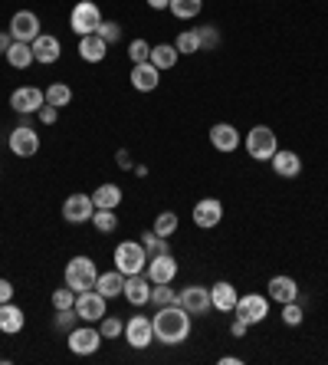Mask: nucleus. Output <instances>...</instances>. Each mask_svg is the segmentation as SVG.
Returning a JSON list of instances; mask_svg holds the SVG:
<instances>
[{
	"label": "nucleus",
	"mask_w": 328,
	"mask_h": 365,
	"mask_svg": "<svg viewBox=\"0 0 328 365\" xmlns=\"http://www.w3.org/2000/svg\"><path fill=\"white\" fill-rule=\"evenodd\" d=\"M102 346V332L92 323H83L69 332V352L73 356H95Z\"/></svg>",
	"instance_id": "nucleus-8"
},
{
	"label": "nucleus",
	"mask_w": 328,
	"mask_h": 365,
	"mask_svg": "<svg viewBox=\"0 0 328 365\" xmlns=\"http://www.w3.org/2000/svg\"><path fill=\"white\" fill-rule=\"evenodd\" d=\"M236 299H240V293H236V287L230 280H217L211 287V303H213V309H220V313H233Z\"/></svg>",
	"instance_id": "nucleus-22"
},
{
	"label": "nucleus",
	"mask_w": 328,
	"mask_h": 365,
	"mask_svg": "<svg viewBox=\"0 0 328 365\" xmlns=\"http://www.w3.org/2000/svg\"><path fill=\"white\" fill-rule=\"evenodd\" d=\"M95 34H99L102 40H105V43H109V46H112V43H118V36H122V26H118L115 20H102V24H99V30H95Z\"/></svg>",
	"instance_id": "nucleus-42"
},
{
	"label": "nucleus",
	"mask_w": 328,
	"mask_h": 365,
	"mask_svg": "<svg viewBox=\"0 0 328 365\" xmlns=\"http://www.w3.org/2000/svg\"><path fill=\"white\" fill-rule=\"evenodd\" d=\"M246 329H250V326H246L243 319H233V326H230V332H233V336H246Z\"/></svg>",
	"instance_id": "nucleus-48"
},
{
	"label": "nucleus",
	"mask_w": 328,
	"mask_h": 365,
	"mask_svg": "<svg viewBox=\"0 0 328 365\" xmlns=\"http://www.w3.org/2000/svg\"><path fill=\"white\" fill-rule=\"evenodd\" d=\"M177 306H184L191 316H207L213 309L211 289L201 287V283H187L184 289H177Z\"/></svg>",
	"instance_id": "nucleus-7"
},
{
	"label": "nucleus",
	"mask_w": 328,
	"mask_h": 365,
	"mask_svg": "<svg viewBox=\"0 0 328 365\" xmlns=\"http://www.w3.org/2000/svg\"><path fill=\"white\" fill-rule=\"evenodd\" d=\"M95 289H99V293H102L105 299L122 297V289H125V273H122V270L99 273V280H95Z\"/></svg>",
	"instance_id": "nucleus-25"
},
{
	"label": "nucleus",
	"mask_w": 328,
	"mask_h": 365,
	"mask_svg": "<svg viewBox=\"0 0 328 365\" xmlns=\"http://www.w3.org/2000/svg\"><path fill=\"white\" fill-rule=\"evenodd\" d=\"M43 93H46V102L56 106V109H66L69 102H73V89H69L66 83H53V86H46Z\"/></svg>",
	"instance_id": "nucleus-31"
},
{
	"label": "nucleus",
	"mask_w": 328,
	"mask_h": 365,
	"mask_svg": "<svg viewBox=\"0 0 328 365\" xmlns=\"http://www.w3.org/2000/svg\"><path fill=\"white\" fill-rule=\"evenodd\" d=\"M73 306H76V289L69 287L53 289V309H73Z\"/></svg>",
	"instance_id": "nucleus-41"
},
{
	"label": "nucleus",
	"mask_w": 328,
	"mask_h": 365,
	"mask_svg": "<svg viewBox=\"0 0 328 365\" xmlns=\"http://www.w3.org/2000/svg\"><path fill=\"white\" fill-rule=\"evenodd\" d=\"M138 240H142V247L148 250V260H152V257H158V254H171V250H168V237H161V234H154V230H144Z\"/></svg>",
	"instance_id": "nucleus-32"
},
{
	"label": "nucleus",
	"mask_w": 328,
	"mask_h": 365,
	"mask_svg": "<svg viewBox=\"0 0 328 365\" xmlns=\"http://www.w3.org/2000/svg\"><path fill=\"white\" fill-rule=\"evenodd\" d=\"M148 60H152L154 66L164 73V69H174V66H177L181 53H177L174 43H158V46H152V56H148Z\"/></svg>",
	"instance_id": "nucleus-27"
},
{
	"label": "nucleus",
	"mask_w": 328,
	"mask_h": 365,
	"mask_svg": "<svg viewBox=\"0 0 328 365\" xmlns=\"http://www.w3.org/2000/svg\"><path fill=\"white\" fill-rule=\"evenodd\" d=\"M148 7H152V10H168L171 0H148Z\"/></svg>",
	"instance_id": "nucleus-49"
},
{
	"label": "nucleus",
	"mask_w": 328,
	"mask_h": 365,
	"mask_svg": "<svg viewBox=\"0 0 328 365\" xmlns=\"http://www.w3.org/2000/svg\"><path fill=\"white\" fill-rule=\"evenodd\" d=\"M211 145L217 148V152H236L240 148V132H236V125H230V122H217V125L211 128Z\"/></svg>",
	"instance_id": "nucleus-20"
},
{
	"label": "nucleus",
	"mask_w": 328,
	"mask_h": 365,
	"mask_svg": "<svg viewBox=\"0 0 328 365\" xmlns=\"http://www.w3.org/2000/svg\"><path fill=\"white\" fill-rule=\"evenodd\" d=\"M148 56H152V43L148 40L138 36V40L128 43V60H132V66H135V63H148Z\"/></svg>",
	"instance_id": "nucleus-38"
},
{
	"label": "nucleus",
	"mask_w": 328,
	"mask_h": 365,
	"mask_svg": "<svg viewBox=\"0 0 328 365\" xmlns=\"http://www.w3.org/2000/svg\"><path fill=\"white\" fill-rule=\"evenodd\" d=\"M174 46H177V53H181V56H194V53H201V40H197V30H184V34H177Z\"/></svg>",
	"instance_id": "nucleus-35"
},
{
	"label": "nucleus",
	"mask_w": 328,
	"mask_h": 365,
	"mask_svg": "<svg viewBox=\"0 0 328 365\" xmlns=\"http://www.w3.org/2000/svg\"><path fill=\"white\" fill-rule=\"evenodd\" d=\"M99 332H102V339H115V336H125V323L118 319V316H102L99 319Z\"/></svg>",
	"instance_id": "nucleus-37"
},
{
	"label": "nucleus",
	"mask_w": 328,
	"mask_h": 365,
	"mask_svg": "<svg viewBox=\"0 0 328 365\" xmlns=\"http://www.w3.org/2000/svg\"><path fill=\"white\" fill-rule=\"evenodd\" d=\"M92 227L99 230V234H115V230H118V214L115 211H99V207H95Z\"/></svg>",
	"instance_id": "nucleus-34"
},
{
	"label": "nucleus",
	"mask_w": 328,
	"mask_h": 365,
	"mask_svg": "<svg viewBox=\"0 0 328 365\" xmlns=\"http://www.w3.org/2000/svg\"><path fill=\"white\" fill-rule=\"evenodd\" d=\"M128 79H132V89H138V93H154V89H158V83H161V69L154 66L152 60H148V63H135Z\"/></svg>",
	"instance_id": "nucleus-17"
},
{
	"label": "nucleus",
	"mask_w": 328,
	"mask_h": 365,
	"mask_svg": "<svg viewBox=\"0 0 328 365\" xmlns=\"http://www.w3.org/2000/svg\"><path fill=\"white\" fill-rule=\"evenodd\" d=\"M92 201L99 211H115L118 204H122V187L118 185H99L92 191Z\"/></svg>",
	"instance_id": "nucleus-28"
},
{
	"label": "nucleus",
	"mask_w": 328,
	"mask_h": 365,
	"mask_svg": "<svg viewBox=\"0 0 328 365\" xmlns=\"http://www.w3.org/2000/svg\"><path fill=\"white\" fill-rule=\"evenodd\" d=\"M266 289H270L273 303H292V299H299V283L292 277H273Z\"/></svg>",
	"instance_id": "nucleus-24"
},
{
	"label": "nucleus",
	"mask_w": 328,
	"mask_h": 365,
	"mask_svg": "<svg viewBox=\"0 0 328 365\" xmlns=\"http://www.w3.org/2000/svg\"><path fill=\"white\" fill-rule=\"evenodd\" d=\"M171 14H174L177 20H194V17H201V10H203V0H171Z\"/></svg>",
	"instance_id": "nucleus-30"
},
{
	"label": "nucleus",
	"mask_w": 328,
	"mask_h": 365,
	"mask_svg": "<svg viewBox=\"0 0 328 365\" xmlns=\"http://www.w3.org/2000/svg\"><path fill=\"white\" fill-rule=\"evenodd\" d=\"M152 326H154V339L161 346H181V342L191 339V313L177 303L161 306L152 316Z\"/></svg>",
	"instance_id": "nucleus-1"
},
{
	"label": "nucleus",
	"mask_w": 328,
	"mask_h": 365,
	"mask_svg": "<svg viewBox=\"0 0 328 365\" xmlns=\"http://www.w3.org/2000/svg\"><path fill=\"white\" fill-rule=\"evenodd\" d=\"M115 162H118V168H128V171H132V158H128L125 148H118V158H115Z\"/></svg>",
	"instance_id": "nucleus-46"
},
{
	"label": "nucleus",
	"mask_w": 328,
	"mask_h": 365,
	"mask_svg": "<svg viewBox=\"0 0 328 365\" xmlns=\"http://www.w3.org/2000/svg\"><path fill=\"white\" fill-rule=\"evenodd\" d=\"M23 323H26V316H23V309H20V306H14V303L0 306V332L17 336V332L23 329Z\"/></svg>",
	"instance_id": "nucleus-26"
},
{
	"label": "nucleus",
	"mask_w": 328,
	"mask_h": 365,
	"mask_svg": "<svg viewBox=\"0 0 328 365\" xmlns=\"http://www.w3.org/2000/svg\"><path fill=\"white\" fill-rule=\"evenodd\" d=\"M109 53V43L102 40L99 34H89V36H79V56L85 63H102Z\"/></svg>",
	"instance_id": "nucleus-23"
},
{
	"label": "nucleus",
	"mask_w": 328,
	"mask_h": 365,
	"mask_svg": "<svg viewBox=\"0 0 328 365\" xmlns=\"http://www.w3.org/2000/svg\"><path fill=\"white\" fill-rule=\"evenodd\" d=\"M132 171H135L138 178H148V165H132Z\"/></svg>",
	"instance_id": "nucleus-50"
},
{
	"label": "nucleus",
	"mask_w": 328,
	"mask_h": 365,
	"mask_svg": "<svg viewBox=\"0 0 328 365\" xmlns=\"http://www.w3.org/2000/svg\"><path fill=\"white\" fill-rule=\"evenodd\" d=\"M276 152H279V138L270 125H253L246 132V155L253 162H270Z\"/></svg>",
	"instance_id": "nucleus-4"
},
{
	"label": "nucleus",
	"mask_w": 328,
	"mask_h": 365,
	"mask_svg": "<svg viewBox=\"0 0 328 365\" xmlns=\"http://www.w3.org/2000/svg\"><path fill=\"white\" fill-rule=\"evenodd\" d=\"M92 214H95L92 195H69L66 201H63V217H66L69 224H85V221H92Z\"/></svg>",
	"instance_id": "nucleus-13"
},
{
	"label": "nucleus",
	"mask_w": 328,
	"mask_h": 365,
	"mask_svg": "<svg viewBox=\"0 0 328 365\" xmlns=\"http://www.w3.org/2000/svg\"><path fill=\"white\" fill-rule=\"evenodd\" d=\"M148 280L152 283H171L177 277V260L171 254H158V257H152L148 260Z\"/></svg>",
	"instance_id": "nucleus-19"
},
{
	"label": "nucleus",
	"mask_w": 328,
	"mask_h": 365,
	"mask_svg": "<svg viewBox=\"0 0 328 365\" xmlns=\"http://www.w3.org/2000/svg\"><path fill=\"white\" fill-rule=\"evenodd\" d=\"M236 319H243L246 326H260L266 316H270V299L263 297V293H246V297L236 299L233 306Z\"/></svg>",
	"instance_id": "nucleus-6"
},
{
	"label": "nucleus",
	"mask_w": 328,
	"mask_h": 365,
	"mask_svg": "<svg viewBox=\"0 0 328 365\" xmlns=\"http://www.w3.org/2000/svg\"><path fill=\"white\" fill-rule=\"evenodd\" d=\"M40 106H46V93L36 86H20L10 93V109L17 115H33V112H40Z\"/></svg>",
	"instance_id": "nucleus-9"
},
{
	"label": "nucleus",
	"mask_w": 328,
	"mask_h": 365,
	"mask_svg": "<svg viewBox=\"0 0 328 365\" xmlns=\"http://www.w3.org/2000/svg\"><path fill=\"white\" fill-rule=\"evenodd\" d=\"M197 40H201V50H217L220 46V30L213 24L197 26Z\"/></svg>",
	"instance_id": "nucleus-39"
},
{
	"label": "nucleus",
	"mask_w": 328,
	"mask_h": 365,
	"mask_svg": "<svg viewBox=\"0 0 328 365\" xmlns=\"http://www.w3.org/2000/svg\"><path fill=\"white\" fill-rule=\"evenodd\" d=\"M59 56H63V43H59V36L40 34V36L33 40V60H36V63L50 66V63H56Z\"/></svg>",
	"instance_id": "nucleus-18"
},
{
	"label": "nucleus",
	"mask_w": 328,
	"mask_h": 365,
	"mask_svg": "<svg viewBox=\"0 0 328 365\" xmlns=\"http://www.w3.org/2000/svg\"><path fill=\"white\" fill-rule=\"evenodd\" d=\"M181 227V217H177L174 211H161L158 217H154V234H161V237H171V234H174V230Z\"/></svg>",
	"instance_id": "nucleus-33"
},
{
	"label": "nucleus",
	"mask_w": 328,
	"mask_h": 365,
	"mask_svg": "<svg viewBox=\"0 0 328 365\" xmlns=\"http://www.w3.org/2000/svg\"><path fill=\"white\" fill-rule=\"evenodd\" d=\"M7 148L17 155V158H33V155L40 152V135H36L30 125H17L7 138Z\"/></svg>",
	"instance_id": "nucleus-12"
},
{
	"label": "nucleus",
	"mask_w": 328,
	"mask_h": 365,
	"mask_svg": "<svg viewBox=\"0 0 328 365\" xmlns=\"http://www.w3.org/2000/svg\"><path fill=\"white\" fill-rule=\"evenodd\" d=\"M122 297L135 306V309L138 306H144V303H152V280H148L144 273H132V277H125V289H122Z\"/></svg>",
	"instance_id": "nucleus-16"
},
{
	"label": "nucleus",
	"mask_w": 328,
	"mask_h": 365,
	"mask_svg": "<svg viewBox=\"0 0 328 365\" xmlns=\"http://www.w3.org/2000/svg\"><path fill=\"white\" fill-rule=\"evenodd\" d=\"M115 270H122L125 277H132V273H144L148 270V250L142 247V240H122V244L115 247Z\"/></svg>",
	"instance_id": "nucleus-3"
},
{
	"label": "nucleus",
	"mask_w": 328,
	"mask_h": 365,
	"mask_svg": "<svg viewBox=\"0 0 328 365\" xmlns=\"http://www.w3.org/2000/svg\"><path fill=\"white\" fill-rule=\"evenodd\" d=\"M102 24V10L95 0H79L76 7H73V14H69V30L76 36H89L95 34Z\"/></svg>",
	"instance_id": "nucleus-5"
},
{
	"label": "nucleus",
	"mask_w": 328,
	"mask_h": 365,
	"mask_svg": "<svg viewBox=\"0 0 328 365\" xmlns=\"http://www.w3.org/2000/svg\"><path fill=\"white\" fill-rule=\"evenodd\" d=\"M10 299H14V283H10V280H4V277H0V306H4V303H10Z\"/></svg>",
	"instance_id": "nucleus-45"
},
{
	"label": "nucleus",
	"mask_w": 328,
	"mask_h": 365,
	"mask_svg": "<svg viewBox=\"0 0 328 365\" xmlns=\"http://www.w3.org/2000/svg\"><path fill=\"white\" fill-rule=\"evenodd\" d=\"M191 217H194V224H197L201 230H211V227H217V224L223 221V204H220L217 197H203V201L194 204Z\"/></svg>",
	"instance_id": "nucleus-15"
},
{
	"label": "nucleus",
	"mask_w": 328,
	"mask_h": 365,
	"mask_svg": "<svg viewBox=\"0 0 328 365\" xmlns=\"http://www.w3.org/2000/svg\"><path fill=\"white\" fill-rule=\"evenodd\" d=\"M240 362H243V359H236V356H223V359H220V365H240Z\"/></svg>",
	"instance_id": "nucleus-51"
},
{
	"label": "nucleus",
	"mask_w": 328,
	"mask_h": 365,
	"mask_svg": "<svg viewBox=\"0 0 328 365\" xmlns=\"http://www.w3.org/2000/svg\"><path fill=\"white\" fill-rule=\"evenodd\" d=\"M125 342L132 349H148L154 342V326L148 316H132L125 323Z\"/></svg>",
	"instance_id": "nucleus-14"
},
{
	"label": "nucleus",
	"mask_w": 328,
	"mask_h": 365,
	"mask_svg": "<svg viewBox=\"0 0 328 365\" xmlns=\"http://www.w3.org/2000/svg\"><path fill=\"white\" fill-rule=\"evenodd\" d=\"M152 303L158 306V309L177 303V289H171V283H152Z\"/></svg>",
	"instance_id": "nucleus-36"
},
{
	"label": "nucleus",
	"mask_w": 328,
	"mask_h": 365,
	"mask_svg": "<svg viewBox=\"0 0 328 365\" xmlns=\"http://www.w3.org/2000/svg\"><path fill=\"white\" fill-rule=\"evenodd\" d=\"M63 280H66L69 289H76V293H85V289H92L95 280H99V270H95V260L92 257H73L66 264V273H63Z\"/></svg>",
	"instance_id": "nucleus-2"
},
{
	"label": "nucleus",
	"mask_w": 328,
	"mask_h": 365,
	"mask_svg": "<svg viewBox=\"0 0 328 365\" xmlns=\"http://www.w3.org/2000/svg\"><path fill=\"white\" fill-rule=\"evenodd\" d=\"M10 36H14V40H20V43H33L36 36L43 34L40 30V17H36L33 10H17V14H14V17H10Z\"/></svg>",
	"instance_id": "nucleus-11"
},
{
	"label": "nucleus",
	"mask_w": 328,
	"mask_h": 365,
	"mask_svg": "<svg viewBox=\"0 0 328 365\" xmlns=\"http://www.w3.org/2000/svg\"><path fill=\"white\" fill-rule=\"evenodd\" d=\"M7 63L14 69H26V66H33V43H20L14 40L10 43V50H7Z\"/></svg>",
	"instance_id": "nucleus-29"
},
{
	"label": "nucleus",
	"mask_w": 328,
	"mask_h": 365,
	"mask_svg": "<svg viewBox=\"0 0 328 365\" xmlns=\"http://www.w3.org/2000/svg\"><path fill=\"white\" fill-rule=\"evenodd\" d=\"M302 319H305L302 306L295 303V299H292V303H282V323H286V326H299Z\"/></svg>",
	"instance_id": "nucleus-43"
},
{
	"label": "nucleus",
	"mask_w": 328,
	"mask_h": 365,
	"mask_svg": "<svg viewBox=\"0 0 328 365\" xmlns=\"http://www.w3.org/2000/svg\"><path fill=\"white\" fill-rule=\"evenodd\" d=\"M79 323H83V319H79L76 309H56V329L59 332H73Z\"/></svg>",
	"instance_id": "nucleus-40"
},
{
	"label": "nucleus",
	"mask_w": 328,
	"mask_h": 365,
	"mask_svg": "<svg viewBox=\"0 0 328 365\" xmlns=\"http://www.w3.org/2000/svg\"><path fill=\"white\" fill-rule=\"evenodd\" d=\"M270 165L279 178H299V175H302V158L295 152H286V148H279V152L270 158Z\"/></svg>",
	"instance_id": "nucleus-21"
},
{
	"label": "nucleus",
	"mask_w": 328,
	"mask_h": 365,
	"mask_svg": "<svg viewBox=\"0 0 328 365\" xmlns=\"http://www.w3.org/2000/svg\"><path fill=\"white\" fill-rule=\"evenodd\" d=\"M105 303H109V299L92 287V289H85V293H76V306H73V309L79 313L83 323H99L102 316H105Z\"/></svg>",
	"instance_id": "nucleus-10"
},
{
	"label": "nucleus",
	"mask_w": 328,
	"mask_h": 365,
	"mask_svg": "<svg viewBox=\"0 0 328 365\" xmlns=\"http://www.w3.org/2000/svg\"><path fill=\"white\" fill-rule=\"evenodd\" d=\"M10 43H14V36H10V30H7V34H0V56H7Z\"/></svg>",
	"instance_id": "nucleus-47"
},
{
	"label": "nucleus",
	"mask_w": 328,
	"mask_h": 365,
	"mask_svg": "<svg viewBox=\"0 0 328 365\" xmlns=\"http://www.w3.org/2000/svg\"><path fill=\"white\" fill-rule=\"evenodd\" d=\"M36 119H40L43 125H53V122L59 119V109H56V106H50V102H46V106H40V112H36Z\"/></svg>",
	"instance_id": "nucleus-44"
}]
</instances>
